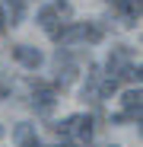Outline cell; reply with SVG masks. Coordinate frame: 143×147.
Listing matches in <instances>:
<instances>
[{"instance_id": "obj_1", "label": "cell", "mask_w": 143, "mask_h": 147, "mask_svg": "<svg viewBox=\"0 0 143 147\" xmlns=\"http://www.w3.org/2000/svg\"><path fill=\"white\" fill-rule=\"evenodd\" d=\"M102 38H105V29L99 26V22H64L61 32L54 35L57 45H73V42L95 45V42H102Z\"/></svg>"}, {"instance_id": "obj_2", "label": "cell", "mask_w": 143, "mask_h": 147, "mask_svg": "<svg viewBox=\"0 0 143 147\" xmlns=\"http://www.w3.org/2000/svg\"><path fill=\"white\" fill-rule=\"evenodd\" d=\"M70 13H73V10H70V3H67V0H54L51 7H45V10L38 13V22H41V29L54 38V35L61 32V26L70 19Z\"/></svg>"}, {"instance_id": "obj_3", "label": "cell", "mask_w": 143, "mask_h": 147, "mask_svg": "<svg viewBox=\"0 0 143 147\" xmlns=\"http://www.w3.org/2000/svg\"><path fill=\"white\" fill-rule=\"evenodd\" d=\"M61 138H76L80 144H89L92 138V118L89 115H70L64 121H57V125H51Z\"/></svg>"}, {"instance_id": "obj_4", "label": "cell", "mask_w": 143, "mask_h": 147, "mask_svg": "<svg viewBox=\"0 0 143 147\" xmlns=\"http://www.w3.org/2000/svg\"><path fill=\"white\" fill-rule=\"evenodd\" d=\"M54 102H57V86L35 80V86H32V106H35L41 115H48V112L54 109Z\"/></svg>"}, {"instance_id": "obj_5", "label": "cell", "mask_w": 143, "mask_h": 147, "mask_svg": "<svg viewBox=\"0 0 143 147\" xmlns=\"http://www.w3.org/2000/svg\"><path fill=\"white\" fill-rule=\"evenodd\" d=\"M13 58L22 64V67H29V70H38L41 67V51H38V48H32V45H16L13 48Z\"/></svg>"}, {"instance_id": "obj_6", "label": "cell", "mask_w": 143, "mask_h": 147, "mask_svg": "<svg viewBox=\"0 0 143 147\" xmlns=\"http://www.w3.org/2000/svg\"><path fill=\"white\" fill-rule=\"evenodd\" d=\"M114 10L121 13L124 26H137V22H140V0H118Z\"/></svg>"}, {"instance_id": "obj_7", "label": "cell", "mask_w": 143, "mask_h": 147, "mask_svg": "<svg viewBox=\"0 0 143 147\" xmlns=\"http://www.w3.org/2000/svg\"><path fill=\"white\" fill-rule=\"evenodd\" d=\"M13 141H16V147H41L38 134H35V125H16L13 128Z\"/></svg>"}, {"instance_id": "obj_8", "label": "cell", "mask_w": 143, "mask_h": 147, "mask_svg": "<svg viewBox=\"0 0 143 147\" xmlns=\"http://www.w3.org/2000/svg\"><path fill=\"white\" fill-rule=\"evenodd\" d=\"M7 29V13H3V3H0V32Z\"/></svg>"}, {"instance_id": "obj_9", "label": "cell", "mask_w": 143, "mask_h": 147, "mask_svg": "<svg viewBox=\"0 0 143 147\" xmlns=\"http://www.w3.org/2000/svg\"><path fill=\"white\" fill-rule=\"evenodd\" d=\"M57 147H76V144H57Z\"/></svg>"}, {"instance_id": "obj_10", "label": "cell", "mask_w": 143, "mask_h": 147, "mask_svg": "<svg viewBox=\"0 0 143 147\" xmlns=\"http://www.w3.org/2000/svg\"><path fill=\"white\" fill-rule=\"evenodd\" d=\"M108 3H118V0H108Z\"/></svg>"}]
</instances>
